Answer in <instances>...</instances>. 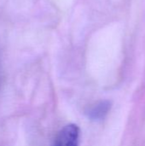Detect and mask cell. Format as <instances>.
Here are the masks:
<instances>
[{"mask_svg":"<svg viewBox=\"0 0 145 146\" xmlns=\"http://www.w3.org/2000/svg\"><path fill=\"white\" fill-rule=\"evenodd\" d=\"M79 128L75 124H68L57 133L52 146H78Z\"/></svg>","mask_w":145,"mask_h":146,"instance_id":"cell-1","label":"cell"},{"mask_svg":"<svg viewBox=\"0 0 145 146\" xmlns=\"http://www.w3.org/2000/svg\"><path fill=\"white\" fill-rule=\"evenodd\" d=\"M111 108V104L109 101H101L91 105L87 110L86 114L91 120L100 121L105 118Z\"/></svg>","mask_w":145,"mask_h":146,"instance_id":"cell-2","label":"cell"}]
</instances>
